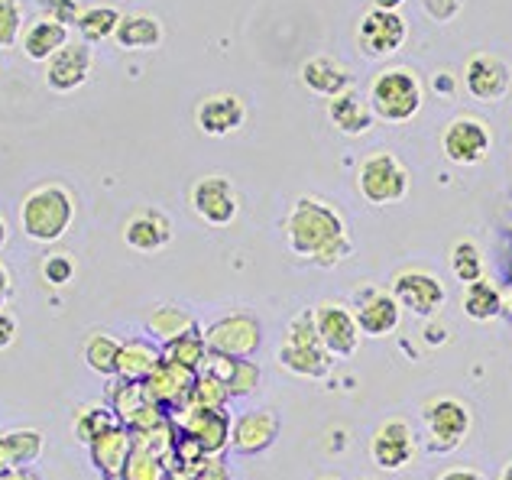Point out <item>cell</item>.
Returning <instances> with one entry per match:
<instances>
[{
	"label": "cell",
	"instance_id": "23",
	"mask_svg": "<svg viewBox=\"0 0 512 480\" xmlns=\"http://www.w3.org/2000/svg\"><path fill=\"white\" fill-rule=\"evenodd\" d=\"M163 364V348L150 338H130L120 344L117 357V377L127 383H146L153 377V370Z\"/></svg>",
	"mask_w": 512,
	"mask_h": 480
},
{
	"label": "cell",
	"instance_id": "38",
	"mask_svg": "<svg viewBox=\"0 0 512 480\" xmlns=\"http://www.w3.org/2000/svg\"><path fill=\"white\" fill-rule=\"evenodd\" d=\"M227 399H231L227 386L218 383L214 377H208V373H201V377H195V386H192V396H188V403L198 406V409H208V412H221Z\"/></svg>",
	"mask_w": 512,
	"mask_h": 480
},
{
	"label": "cell",
	"instance_id": "19",
	"mask_svg": "<svg viewBox=\"0 0 512 480\" xmlns=\"http://www.w3.org/2000/svg\"><path fill=\"white\" fill-rule=\"evenodd\" d=\"M72 43L69 36V26L52 20V17H36L30 26H23V36H20V52L30 62H49L52 56H56L59 49H65Z\"/></svg>",
	"mask_w": 512,
	"mask_h": 480
},
{
	"label": "cell",
	"instance_id": "8",
	"mask_svg": "<svg viewBox=\"0 0 512 480\" xmlns=\"http://www.w3.org/2000/svg\"><path fill=\"white\" fill-rule=\"evenodd\" d=\"M425 425H428V448L444 455V451H454L464 445V438L470 432V409L454 396H441L425 409Z\"/></svg>",
	"mask_w": 512,
	"mask_h": 480
},
{
	"label": "cell",
	"instance_id": "2",
	"mask_svg": "<svg viewBox=\"0 0 512 480\" xmlns=\"http://www.w3.org/2000/svg\"><path fill=\"white\" fill-rule=\"evenodd\" d=\"M75 192L62 182H43L23 195L20 202V228L33 244H59L75 224Z\"/></svg>",
	"mask_w": 512,
	"mask_h": 480
},
{
	"label": "cell",
	"instance_id": "43",
	"mask_svg": "<svg viewBox=\"0 0 512 480\" xmlns=\"http://www.w3.org/2000/svg\"><path fill=\"white\" fill-rule=\"evenodd\" d=\"M13 341H17V318L4 309L0 312V351L13 348Z\"/></svg>",
	"mask_w": 512,
	"mask_h": 480
},
{
	"label": "cell",
	"instance_id": "10",
	"mask_svg": "<svg viewBox=\"0 0 512 480\" xmlns=\"http://www.w3.org/2000/svg\"><path fill=\"white\" fill-rule=\"evenodd\" d=\"M393 299L402 305L406 312L419 315V318H431L435 315L448 292H444V283L435 273H425V270H402L393 279Z\"/></svg>",
	"mask_w": 512,
	"mask_h": 480
},
{
	"label": "cell",
	"instance_id": "9",
	"mask_svg": "<svg viewBox=\"0 0 512 480\" xmlns=\"http://www.w3.org/2000/svg\"><path fill=\"white\" fill-rule=\"evenodd\" d=\"M188 205L195 215L211 224V228H227L234 224L240 211V198L227 176H201L192 189H188Z\"/></svg>",
	"mask_w": 512,
	"mask_h": 480
},
{
	"label": "cell",
	"instance_id": "26",
	"mask_svg": "<svg viewBox=\"0 0 512 480\" xmlns=\"http://www.w3.org/2000/svg\"><path fill=\"white\" fill-rule=\"evenodd\" d=\"M192 386H195V373H188L175 364H159L153 370V377L143 383L146 396H150V403H182V399L192 396Z\"/></svg>",
	"mask_w": 512,
	"mask_h": 480
},
{
	"label": "cell",
	"instance_id": "36",
	"mask_svg": "<svg viewBox=\"0 0 512 480\" xmlns=\"http://www.w3.org/2000/svg\"><path fill=\"white\" fill-rule=\"evenodd\" d=\"M451 270L467 286L480 283V279H483V253H480V247L470 244V240H461V244L451 250Z\"/></svg>",
	"mask_w": 512,
	"mask_h": 480
},
{
	"label": "cell",
	"instance_id": "29",
	"mask_svg": "<svg viewBox=\"0 0 512 480\" xmlns=\"http://www.w3.org/2000/svg\"><path fill=\"white\" fill-rule=\"evenodd\" d=\"M120 17H124V10L107 7V4L82 7V13H78V20H75V30H78V36H82L85 46L104 43V39H114Z\"/></svg>",
	"mask_w": 512,
	"mask_h": 480
},
{
	"label": "cell",
	"instance_id": "7",
	"mask_svg": "<svg viewBox=\"0 0 512 480\" xmlns=\"http://www.w3.org/2000/svg\"><path fill=\"white\" fill-rule=\"evenodd\" d=\"M260 335H263V328L250 312H231V315L218 318L214 325H208V331L201 338H205L211 354L247 360L256 348H260Z\"/></svg>",
	"mask_w": 512,
	"mask_h": 480
},
{
	"label": "cell",
	"instance_id": "22",
	"mask_svg": "<svg viewBox=\"0 0 512 480\" xmlns=\"http://www.w3.org/2000/svg\"><path fill=\"white\" fill-rule=\"evenodd\" d=\"M279 364L295 377L305 380H321L331 370V354L321 348V341H282L279 348Z\"/></svg>",
	"mask_w": 512,
	"mask_h": 480
},
{
	"label": "cell",
	"instance_id": "17",
	"mask_svg": "<svg viewBox=\"0 0 512 480\" xmlns=\"http://www.w3.org/2000/svg\"><path fill=\"white\" fill-rule=\"evenodd\" d=\"M464 85L477 101H500L512 85V69L503 59L477 52L464 65Z\"/></svg>",
	"mask_w": 512,
	"mask_h": 480
},
{
	"label": "cell",
	"instance_id": "39",
	"mask_svg": "<svg viewBox=\"0 0 512 480\" xmlns=\"http://www.w3.org/2000/svg\"><path fill=\"white\" fill-rule=\"evenodd\" d=\"M120 477H124V480H166L163 458H156L153 451L133 445L130 458H127V468H124V474H120Z\"/></svg>",
	"mask_w": 512,
	"mask_h": 480
},
{
	"label": "cell",
	"instance_id": "31",
	"mask_svg": "<svg viewBox=\"0 0 512 480\" xmlns=\"http://www.w3.org/2000/svg\"><path fill=\"white\" fill-rule=\"evenodd\" d=\"M114 425H120V422L114 416V409L104 406V403H85V406H78L75 416H72V432L82 445H91L94 438L111 432Z\"/></svg>",
	"mask_w": 512,
	"mask_h": 480
},
{
	"label": "cell",
	"instance_id": "6",
	"mask_svg": "<svg viewBox=\"0 0 512 480\" xmlns=\"http://www.w3.org/2000/svg\"><path fill=\"white\" fill-rule=\"evenodd\" d=\"M493 133L487 120H480L474 114L454 117L441 133V150L451 159L454 166H477L490 156Z\"/></svg>",
	"mask_w": 512,
	"mask_h": 480
},
{
	"label": "cell",
	"instance_id": "24",
	"mask_svg": "<svg viewBox=\"0 0 512 480\" xmlns=\"http://www.w3.org/2000/svg\"><path fill=\"white\" fill-rule=\"evenodd\" d=\"M166 39V26L153 13H124L114 33V43L120 49L140 52V49H159Z\"/></svg>",
	"mask_w": 512,
	"mask_h": 480
},
{
	"label": "cell",
	"instance_id": "40",
	"mask_svg": "<svg viewBox=\"0 0 512 480\" xmlns=\"http://www.w3.org/2000/svg\"><path fill=\"white\" fill-rule=\"evenodd\" d=\"M23 17H26L23 4H17V0H0V49H10L20 43L23 26H26Z\"/></svg>",
	"mask_w": 512,
	"mask_h": 480
},
{
	"label": "cell",
	"instance_id": "15",
	"mask_svg": "<svg viewBox=\"0 0 512 480\" xmlns=\"http://www.w3.org/2000/svg\"><path fill=\"white\" fill-rule=\"evenodd\" d=\"M244 120H247V104L237 95H231V91L201 98L195 108V124L205 137H231L234 130L244 127Z\"/></svg>",
	"mask_w": 512,
	"mask_h": 480
},
{
	"label": "cell",
	"instance_id": "4",
	"mask_svg": "<svg viewBox=\"0 0 512 480\" xmlns=\"http://www.w3.org/2000/svg\"><path fill=\"white\" fill-rule=\"evenodd\" d=\"M409 39L406 17L399 13V0H386L380 7H370L357 26V49L367 59H386Z\"/></svg>",
	"mask_w": 512,
	"mask_h": 480
},
{
	"label": "cell",
	"instance_id": "27",
	"mask_svg": "<svg viewBox=\"0 0 512 480\" xmlns=\"http://www.w3.org/2000/svg\"><path fill=\"white\" fill-rule=\"evenodd\" d=\"M328 120L347 137H363L373 127V111L367 98H360L357 91H344V95L328 101Z\"/></svg>",
	"mask_w": 512,
	"mask_h": 480
},
{
	"label": "cell",
	"instance_id": "44",
	"mask_svg": "<svg viewBox=\"0 0 512 480\" xmlns=\"http://www.w3.org/2000/svg\"><path fill=\"white\" fill-rule=\"evenodd\" d=\"M192 480H231V477H227V471L218 461H205L192 471Z\"/></svg>",
	"mask_w": 512,
	"mask_h": 480
},
{
	"label": "cell",
	"instance_id": "48",
	"mask_svg": "<svg viewBox=\"0 0 512 480\" xmlns=\"http://www.w3.org/2000/svg\"><path fill=\"white\" fill-rule=\"evenodd\" d=\"M7 240H10V224H7V218H4V211H0V250L7 247Z\"/></svg>",
	"mask_w": 512,
	"mask_h": 480
},
{
	"label": "cell",
	"instance_id": "35",
	"mask_svg": "<svg viewBox=\"0 0 512 480\" xmlns=\"http://www.w3.org/2000/svg\"><path fill=\"white\" fill-rule=\"evenodd\" d=\"M150 403V396H146V390H143V383H127V380H120L117 377V390L111 393V406L114 409V416H117V422L124 425H130V419L137 416V412Z\"/></svg>",
	"mask_w": 512,
	"mask_h": 480
},
{
	"label": "cell",
	"instance_id": "12",
	"mask_svg": "<svg viewBox=\"0 0 512 480\" xmlns=\"http://www.w3.org/2000/svg\"><path fill=\"white\" fill-rule=\"evenodd\" d=\"M94 69V56L91 46H85L82 39H72L69 46L59 49L56 56L46 62V88L56 91V95H72V91L82 88Z\"/></svg>",
	"mask_w": 512,
	"mask_h": 480
},
{
	"label": "cell",
	"instance_id": "13",
	"mask_svg": "<svg viewBox=\"0 0 512 480\" xmlns=\"http://www.w3.org/2000/svg\"><path fill=\"white\" fill-rule=\"evenodd\" d=\"M350 315L357 318L360 331H367L373 338H383L389 331H396L399 325V302L393 299V292L363 286L357 289L354 302H350Z\"/></svg>",
	"mask_w": 512,
	"mask_h": 480
},
{
	"label": "cell",
	"instance_id": "42",
	"mask_svg": "<svg viewBox=\"0 0 512 480\" xmlns=\"http://www.w3.org/2000/svg\"><path fill=\"white\" fill-rule=\"evenodd\" d=\"M425 13L431 20L444 23V20H451L461 13V4H457V0H425Z\"/></svg>",
	"mask_w": 512,
	"mask_h": 480
},
{
	"label": "cell",
	"instance_id": "47",
	"mask_svg": "<svg viewBox=\"0 0 512 480\" xmlns=\"http://www.w3.org/2000/svg\"><path fill=\"white\" fill-rule=\"evenodd\" d=\"M438 480H483L477 471H448V474H441Z\"/></svg>",
	"mask_w": 512,
	"mask_h": 480
},
{
	"label": "cell",
	"instance_id": "28",
	"mask_svg": "<svg viewBox=\"0 0 512 480\" xmlns=\"http://www.w3.org/2000/svg\"><path fill=\"white\" fill-rule=\"evenodd\" d=\"M146 331H150V341H156L159 348L169 341H179L185 335L198 331V322L192 312L179 309V305H156V309L146 315Z\"/></svg>",
	"mask_w": 512,
	"mask_h": 480
},
{
	"label": "cell",
	"instance_id": "51",
	"mask_svg": "<svg viewBox=\"0 0 512 480\" xmlns=\"http://www.w3.org/2000/svg\"><path fill=\"white\" fill-rule=\"evenodd\" d=\"M500 480H512V464H506L503 474H500Z\"/></svg>",
	"mask_w": 512,
	"mask_h": 480
},
{
	"label": "cell",
	"instance_id": "5",
	"mask_svg": "<svg viewBox=\"0 0 512 480\" xmlns=\"http://www.w3.org/2000/svg\"><path fill=\"white\" fill-rule=\"evenodd\" d=\"M357 189L370 205H393L409 195V169L393 153H370L357 172Z\"/></svg>",
	"mask_w": 512,
	"mask_h": 480
},
{
	"label": "cell",
	"instance_id": "32",
	"mask_svg": "<svg viewBox=\"0 0 512 480\" xmlns=\"http://www.w3.org/2000/svg\"><path fill=\"white\" fill-rule=\"evenodd\" d=\"M208 354H211L208 344H205V338L198 335V331H192V335H185L179 341L163 344V360H166V364H175V367H182L188 373L205 370Z\"/></svg>",
	"mask_w": 512,
	"mask_h": 480
},
{
	"label": "cell",
	"instance_id": "52",
	"mask_svg": "<svg viewBox=\"0 0 512 480\" xmlns=\"http://www.w3.org/2000/svg\"><path fill=\"white\" fill-rule=\"evenodd\" d=\"M325 480H334V477H325Z\"/></svg>",
	"mask_w": 512,
	"mask_h": 480
},
{
	"label": "cell",
	"instance_id": "49",
	"mask_svg": "<svg viewBox=\"0 0 512 480\" xmlns=\"http://www.w3.org/2000/svg\"><path fill=\"white\" fill-rule=\"evenodd\" d=\"M425 341H431V344H444V328H425Z\"/></svg>",
	"mask_w": 512,
	"mask_h": 480
},
{
	"label": "cell",
	"instance_id": "11",
	"mask_svg": "<svg viewBox=\"0 0 512 480\" xmlns=\"http://www.w3.org/2000/svg\"><path fill=\"white\" fill-rule=\"evenodd\" d=\"M315 318V331H318V341L331 357H350L360 348V328H357V318L350 315V309L338 302H325L312 309Z\"/></svg>",
	"mask_w": 512,
	"mask_h": 480
},
{
	"label": "cell",
	"instance_id": "3",
	"mask_svg": "<svg viewBox=\"0 0 512 480\" xmlns=\"http://www.w3.org/2000/svg\"><path fill=\"white\" fill-rule=\"evenodd\" d=\"M422 101H425V88L419 82V75L406 69V65L383 69L373 78L367 98L373 117L386 120V124H406V120H412L422 111Z\"/></svg>",
	"mask_w": 512,
	"mask_h": 480
},
{
	"label": "cell",
	"instance_id": "14",
	"mask_svg": "<svg viewBox=\"0 0 512 480\" xmlns=\"http://www.w3.org/2000/svg\"><path fill=\"white\" fill-rule=\"evenodd\" d=\"M370 458L383 471H402L415 458V432L409 422L389 419L370 438Z\"/></svg>",
	"mask_w": 512,
	"mask_h": 480
},
{
	"label": "cell",
	"instance_id": "46",
	"mask_svg": "<svg viewBox=\"0 0 512 480\" xmlns=\"http://www.w3.org/2000/svg\"><path fill=\"white\" fill-rule=\"evenodd\" d=\"M10 296H13V283H10V270L4 263H0V312L7 309V302H10Z\"/></svg>",
	"mask_w": 512,
	"mask_h": 480
},
{
	"label": "cell",
	"instance_id": "1",
	"mask_svg": "<svg viewBox=\"0 0 512 480\" xmlns=\"http://www.w3.org/2000/svg\"><path fill=\"white\" fill-rule=\"evenodd\" d=\"M286 240L295 257L315 260L318 266H334L350 250L341 215L312 195H302L292 205L286 218Z\"/></svg>",
	"mask_w": 512,
	"mask_h": 480
},
{
	"label": "cell",
	"instance_id": "33",
	"mask_svg": "<svg viewBox=\"0 0 512 480\" xmlns=\"http://www.w3.org/2000/svg\"><path fill=\"white\" fill-rule=\"evenodd\" d=\"M503 312V292L496 289L487 279H480V283L467 286L464 292V315L470 322H493L496 315Z\"/></svg>",
	"mask_w": 512,
	"mask_h": 480
},
{
	"label": "cell",
	"instance_id": "34",
	"mask_svg": "<svg viewBox=\"0 0 512 480\" xmlns=\"http://www.w3.org/2000/svg\"><path fill=\"white\" fill-rule=\"evenodd\" d=\"M0 438L7 442L10 455H13V461H17L20 471H30L33 464L39 461V455H43V445H46L43 432H36V429H13V432L0 435Z\"/></svg>",
	"mask_w": 512,
	"mask_h": 480
},
{
	"label": "cell",
	"instance_id": "30",
	"mask_svg": "<svg viewBox=\"0 0 512 480\" xmlns=\"http://www.w3.org/2000/svg\"><path fill=\"white\" fill-rule=\"evenodd\" d=\"M82 357L85 364L98 373V377H117V357H120V341L111 331H91L82 344Z\"/></svg>",
	"mask_w": 512,
	"mask_h": 480
},
{
	"label": "cell",
	"instance_id": "37",
	"mask_svg": "<svg viewBox=\"0 0 512 480\" xmlns=\"http://www.w3.org/2000/svg\"><path fill=\"white\" fill-rule=\"evenodd\" d=\"M39 276H43V283L52 286V289L69 286L75 279V257H72V253H62V250L46 253L43 263H39Z\"/></svg>",
	"mask_w": 512,
	"mask_h": 480
},
{
	"label": "cell",
	"instance_id": "45",
	"mask_svg": "<svg viewBox=\"0 0 512 480\" xmlns=\"http://www.w3.org/2000/svg\"><path fill=\"white\" fill-rule=\"evenodd\" d=\"M454 75L451 72H438L435 78H431V91H438V95H444V98H448V95H454Z\"/></svg>",
	"mask_w": 512,
	"mask_h": 480
},
{
	"label": "cell",
	"instance_id": "20",
	"mask_svg": "<svg viewBox=\"0 0 512 480\" xmlns=\"http://www.w3.org/2000/svg\"><path fill=\"white\" fill-rule=\"evenodd\" d=\"M302 85L321 98H338L344 91H354V75L334 56H312L302 65Z\"/></svg>",
	"mask_w": 512,
	"mask_h": 480
},
{
	"label": "cell",
	"instance_id": "50",
	"mask_svg": "<svg viewBox=\"0 0 512 480\" xmlns=\"http://www.w3.org/2000/svg\"><path fill=\"white\" fill-rule=\"evenodd\" d=\"M0 480H39L33 471H17V474H10V477H0Z\"/></svg>",
	"mask_w": 512,
	"mask_h": 480
},
{
	"label": "cell",
	"instance_id": "18",
	"mask_svg": "<svg viewBox=\"0 0 512 480\" xmlns=\"http://www.w3.org/2000/svg\"><path fill=\"white\" fill-rule=\"evenodd\" d=\"M279 435V419L273 409H253L231 422V448L240 455H260Z\"/></svg>",
	"mask_w": 512,
	"mask_h": 480
},
{
	"label": "cell",
	"instance_id": "16",
	"mask_svg": "<svg viewBox=\"0 0 512 480\" xmlns=\"http://www.w3.org/2000/svg\"><path fill=\"white\" fill-rule=\"evenodd\" d=\"M175 228L172 218L159 208H140L133 211L124 224V244L137 253H159L172 244Z\"/></svg>",
	"mask_w": 512,
	"mask_h": 480
},
{
	"label": "cell",
	"instance_id": "21",
	"mask_svg": "<svg viewBox=\"0 0 512 480\" xmlns=\"http://www.w3.org/2000/svg\"><path fill=\"white\" fill-rule=\"evenodd\" d=\"M88 451H91V461H94V468L101 471V477L117 480L127 468V458L133 451V435H130V429H124V425H114L111 432L94 438Z\"/></svg>",
	"mask_w": 512,
	"mask_h": 480
},
{
	"label": "cell",
	"instance_id": "53",
	"mask_svg": "<svg viewBox=\"0 0 512 480\" xmlns=\"http://www.w3.org/2000/svg\"><path fill=\"white\" fill-rule=\"evenodd\" d=\"M367 480H373V477H367Z\"/></svg>",
	"mask_w": 512,
	"mask_h": 480
},
{
	"label": "cell",
	"instance_id": "25",
	"mask_svg": "<svg viewBox=\"0 0 512 480\" xmlns=\"http://www.w3.org/2000/svg\"><path fill=\"white\" fill-rule=\"evenodd\" d=\"M192 416L185 422V435L205 451V455H218L224 445H231V419L224 412H208L192 406Z\"/></svg>",
	"mask_w": 512,
	"mask_h": 480
},
{
	"label": "cell",
	"instance_id": "41",
	"mask_svg": "<svg viewBox=\"0 0 512 480\" xmlns=\"http://www.w3.org/2000/svg\"><path fill=\"white\" fill-rule=\"evenodd\" d=\"M256 386H260V367L253 360H237L234 377L227 380V393L231 396H250Z\"/></svg>",
	"mask_w": 512,
	"mask_h": 480
}]
</instances>
